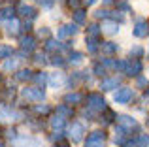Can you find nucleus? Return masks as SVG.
Listing matches in <instances>:
<instances>
[{
  "label": "nucleus",
  "mask_w": 149,
  "mask_h": 147,
  "mask_svg": "<svg viewBox=\"0 0 149 147\" xmlns=\"http://www.w3.org/2000/svg\"><path fill=\"white\" fill-rule=\"evenodd\" d=\"M87 107L91 111H106L108 107H106V100L102 98L100 92H91V94H87Z\"/></svg>",
  "instance_id": "obj_1"
},
{
  "label": "nucleus",
  "mask_w": 149,
  "mask_h": 147,
  "mask_svg": "<svg viewBox=\"0 0 149 147\" xmlns=\"http://www.w3.org/2000/svg\"><path fill=\"white\" fill-rule=\"evenodd\" d=\"M117 126H121L123 130H127L128 134L132 132V130H138L140 128V125H138V121H136L134 117H130V115H117Z\"/></svg>",
  "instance_id": "obj_2"
},
{
  "label": "nucleus",
  "mask_w": 149,
  "mask_h": 147,
  "mask_svg": "<svg viewBox=\"0 0 149 147\" xmlns=\"http://www.w3.org/2000/svg\"><path fill=\"white\" fill-rule=\"evenodd\" d=\"M23 98L29 100V102H42L45 98V92L40 87H26L23 89Z\"/></svg>",
  "instance_id": "obj_3"
},
{
  "label": "nucleus",
  "mask_w": 149,
  "mask_h": 147,
  "mask_svg": "<svg viewBox=\"0 0 149 147\" xmlns=\"http://www.w3.org/2000/svg\"><path fill=\"white\" fill-rule=\"evenodd\" d=\"M104 141H106V134L102 130H95L87 136L85 147H104Z\"/></svg>",
  "instance_id": "obj_4"
},
{
  "label": "nucleus",
  "mask_w": 149,
  "mask_h": 147,
  "mask_svg": "<svg viewBox=\"0 0 149 147\" xmlns=\"http://www.w3.org/2000/svg\"><path fill=\"white\" fill-rule=\"evenodd\" d=\"M132 96H134V91H132L130 87H121V89H117L113 98H115L117 104H128L132 100Z\"/></svg>",
  "instance_id": "obj_5"
},
{
  "label": "nucleus",
  "mask_w": 149,
  "mask_h": 147,
  "mask_svg": "<svg viewBox=\"0 0 149 147\" xmlns=\"http://www.w3.org/2000/svg\"><path fill=\"white\" fill-rule=\"evenodd\" d=\"M142 62H140L138 59H130V60H125V70L123 74H127V76H138L140 72H142Z\"/></svg>",
  "instance_id": "obj_6"
},
{
  "label": "nucleus",
  "mask_w": 149,
  "mask_h": 147,
  "mask_svg": "<svg viewBox=\"0 0 149 147\" xmlns=\"http://www.w3.org/2000/svg\"><path fill=\"white\" fill-rule=\"evenodd\" d=\"M83 134H85V128H83L81 123H72V125H70L68 136H70V140H72V141H81Z\"/></svg>",
  "instance_id": "obj_7"
},
{
  "label": "nucleus",
  "mask_w": 149,
  "mask_h": 147,
  "mask_svg": "<svg viewBox=\"0 0 149 147\" xmlns=\"http://www.w3.org/2000/svg\"><path fill=\"white\" fill-rule=\"evenodd\" d=\"M100 28H102V32L108 34V36H113V34L119 32V25H117L113 19H104L102 25H100Z\"/></svg>",
  "instance_id": "obj_8"
},
{
  "label": "nucleus",
  "mask_w": 149,
  "mask_h": 147,
  "mask_svg": "<svg viewBox=\"0 0 149 147\" xmlns=\"http://www.w3.org/2000/svg\"><path fill=\"white\" fill-rule=\"evenodd\" d=\"M134 36L136 38H147L149 36V23L147 21H138L134 25Z\"/></svg>",
  "instance_id": "obj_9"
},
{
  "label": "nucleus",
  "mask_w": 149,
  "mask_h": 147,
  "mask_svg": "<svg viewBox=\"0 0 149 147\" xmlns=\"http://www.w3.org/2000/svg\"><path fill=\"white\" fill-rule=\"evenodd\" d=\"M77 32V26H76V23H70V25H64V26H61L58 28V38L61 40H64V38H70V36H74V34Z\"/></svg>",
  "instance_id": "obj_10"
},
{
  "label": "nucleus",
  "mask_w": 149,
  "mask_h": 147,
  "mask_svg": "<svg viewBox=\"0 0 149 147\" xmlns=\"http://www.w3.org/2000/svg\"><path fill=\"white\" fill-rule=\"evenodd\" d=\"M21 49L26 53H32L34 49H36V40H34L32 36H23L21 38Z\"/></svg>",
  "instance_id": "obj_11"
},
{
  "label": "nucleus",
  "mask_w": 149,
  "mask_h": 147,
  "mask_svg": "<svg viewBox=\"0 0 149 147\" xmlns=\"http://www.w3.org/2000/svg\"><path fill=\"white\" fill-rule=\"evenodd\" d=\"M100 51L104 53V55H115V53L119 51V45L113 44V42H102L100 44Z\"/></svg>",
  "instance_id": "obj_12"
},
{
  "label": "nucleus",
  "mask_w": 149,
  "mask_h": 147,
  "mask_svg": "<svg viewBox=\"0 0 149 147\" xmlns=\"http://www.w3.org/2000/svg\"><path fill=\"white\" fill-rule=\"evenodd\" d=\"M119 87V77H109V79H104L100 83L102 91H113V89Z\"/></svg>",
  "instance_id": "obj_13"
},
{
  "label": "nucleus",
  "mask_w": 149,
  "mask_h": 147,
  "mask_svg": "<svg viewBox=\"0 0 149 147\" xmlns=\"http://www.w3.org/2000/svg\"><path fill=\"white\" fill-rule=\"evenodd\" d=\"M19 28H21V25H19L17 19H10V21L6 23V32L10 34V36H15V34H19Z\"/></svg>",
  "instance_id": "obj_14"
},
{
  "label": "nucleus",
  "mask_w": 149,
  "mask_h": 147,
  "mask_svg": "<svg viewBox=\"0 0 149 147\" xmlns=\"http://www.w3.org/2000/svg\"><path fill=\"white\" fill-rule=\"evenodd\" d=\"M64 123H66V117H62V115H53L51 117V121H49V125H51V128L53 130H61L62 126H64Z\"/></svg>",
  "instance_id": "obj_15"
},
{
  "label": "nucleus",
  "mask_w": 149,
  "mask_h": 147,
  "mask_svg": "<svg viewBox=\"0 0 149 147\" xmlns=\"http://www.w3.org/2000/svg\"><path fill=\"white\" fill-rule=\"evenodd\" d=\"M81 100H83V96H81L79 92H68V94L64 96V104H68V106H76Z\"/></svg>",
  "instance_id": "obj_16"
},
{
  "label": "nucleus",
  "mask_w": 149,
  "mask_h": 147,
  "mask_svg": "<svg viewBox=\"0 0 149 147\" xmlns=\"http://www.w3.org/2000/svg\"><path fill=\"white\" fill-rule=\"evenodd\" d=\"M19 13H21L25 19H30V21L36 17V10H34L32 6H21L19 8Z\"/></svg>",
  "instance_id": "obj_17"
},
{
  "label": "nucleus",
  "mask_w": 149,
  "mask_h": 147,
  "mask_svg": "<svg viewBox=\"0 0 149 147\" xmlns=\"http://www.w3.org/2000/svg\"><path fill=\"white\" fill-rule=\"evenodd\" d=\"M47 83L53 89H57V87H61V85L64 83V77H62V74H51V77L47 79Z\"/></svg>",
  "instance_id": "obj_18"
},
{
  "label": "nucleus",
  "mask_w": 149,
  "mask_h": 147,
  "mask_svg": "<svg viewBox=\"0 0 149 147\" xmlns=\"http://www.w3.org/2000/svg\"><path fill=\"white\" fill-rule=\"evenodd\" d=\"M100 34H102V28H100L98 25H95V23H93V25L87 26V36L89 38H98Z\"/></svg>",
  "instance_id": "obj_19"
},
{
  "label": "nucleus",
  "mask_w": 149,
  "mask_h": 147,
  "mask_svg": "<svg viewBox=\"0 0 149 147\" xmlns=\"http://www.w3.org/2000/svg\"><path fill=\"white\" fill-rule=\"evenodd\" d=\"M74 21H76V25H83V23L87 21V15H85V11L77 8V10L74 11Z\"/></svg>",
  "instance_id": "obj_20"
},
{
  "label": "nucleus",
  "mask_w": 149,
  "mask_h": 147,
  "mask_svg": "<svg viewBox=\"0 0 149 147\" xmlns=\"http://www.w3.org/2000/svg\"><path fill=\"white\" fill-rule=\"evenodd\" d=\"M32 76L34 74L30 70H19L17 74H15V79L17 81H29V79H32Z\"/></svg>",
  "instance_id": "obj_21"
},
{
  "label": "nucleus",
  "mask_w": 149,
  "mask_h": 147,
  "mask_svg": "<svg viewBox=\"0 0 149 147\" xmlns=\"http://www.w3.org/2000/svg\"><path fill=\"white\" fill-rule=\"evenodd\" d=\"M81 62H83V53H79V51L70 53V64H81Z\"/></svg>",
  "instance_id": "obj_22"
},
{
  "label": "nucleus",
  "mask_w": 149,
  "mask_h": 147,
  "mask_svg": "<svg viewBox=\"0 0 149 147\" xmlns=\"http://www.w3.org/2000/svg\"><path fill=\"white\" fill-rule=\"evenodd\" d=\"M32 79L36 81L38 85H42V87H44V85L47 83V79H49V77H47V74H45V72H40V74H34V76H32Z\"/></svg>",
  "instance_id": "obj_23"
},
{
  "label": "nucleus",
  "mask_w": 149,
  "mask_h": 147,
  "mask_svg": "<svg viewBox=\"0 0 149 147\" xmlns=\"http://www.w3.org/2000/svg\"><path fill=\"white\" fill-rule=\"evenodd\" d=\"M57 113L58 115H62V117H72V107L68 106V104H64V106H61V107H57Z\"/></svg>",
  "instance_id": "obj_24"
},
{
  "label": "nucleus",
  "mask_w": 149,
  "mask_h": 147,
  "mask_svg": "<svg viewBox=\"0 0 149 147\" xmlns=\"http://www.w3.org/2000/svg\"><path fill=\"white\" fill-rule=\"evenodd\" d=\"M134 144L138 147H147L149 145V136H147V134H140V136L134 140Z\"/></svg>",
  "instance_id": "obj_25"
},
{
  "label": "nucleus",
  "mask_w": 149,
  "mask_h": 147,
  "mask_svg": "<svg viewBox=\"0 0 149 147\" xmlns=\"http://www.w3.org/2000/svg\"><path fill=\"white\" fill-rule=\"evenodd\" d=\"M87 49L91 53H95L96 49H98V40H96V38H89L87 36Z\"/></svg>",
  "instance_id": "obj_26"
},
{
  "label": "nucleus",
  "mask_w": 149,
  "mask_h": 147,
  "mask_svg": "<svg viewBox=\"0 0 149 147\" xmlns=\"http://www.w3.org/2000/svg\"><path fill=\"white\" fill-rule=\"evenodd\" d=\"M128 55H130V59H140V57L143 55V47L136 45V47H132V49H130V53H128Z\"/></svg>",
  "instance_id": "obj_27"
},
{
  "label": "nucleus",
  "mask_w": 149,
  "mask_h": 147,
  "mask_svg": "<svg viewBox=\"0 0 149 147\" xmlns=\"http://www.w3.org/2000/svg\"><path fill=\"white\" fill-rule=\"evenodd\" d=\"M17 68V59H8L6 62H4V70L10 72V70H15Z\"/></svg>",
  "instance_id": "obj_28"
},
{
  "label": "nucleus",
  "mask_w": 149,
  "mask_h": 147,
  "mask_svg": "<svg viewBox=\"0 0 149 147\" xmlns=\"http://www.w3.org/2000/svg\"><path fill=\"white\" fill-rule=\"evenodd\" d=\"M93 74H95V76H104V74H106V66L102 62H96L95 68H93Z\"/></svg>",
  "instance_id": "obj_29"
},
{
  "label": "nucleus",
  "mask_w": 149,
  "mask_h": 147,
  "mask_svg": "<svg viewBox=\"0 0 149 147\" xmlns=\"http://www.w3.org/2000/svg\"><path fill=\"white\" fill-rule=\"evenodd\" d=\"M45 49L47 51H55V49H61V44L55 40H47V44H45Z\"/></svg>",
  "instance_id": "obj_30"
},
{
  "label": "nucleus",
  "mask_w": 149,
  "mask_h": 147,
  "mask_svg": "<svg viewBox=\"0 0 149 147\" xmlns=\"http://www.w3.org/2000/svg\"><path fill=\"white\" fill-rule=\"evenodd\" d=\"M11 47H8V45H4V47H0V59H6V57L11 55Z\"/></svg>",
  "instance_id": "obj_31"
},
{
  "label": "nucleus",
  "mask_w": 149,
  "mask_h": 147,
  "mask_svg": "<svg viewBox=\"0 0 149 147\" xmlns=\"http://www.w3.org/2000/svg\"><path fill=\"white\" fill-rule=\"evenodd\" d=\"M102 64L106 66V70H108V68H115V70H117V62H115V60H111V59H104V60H102Z\"/></svg>",
  "instance_id": "obj_32"
},
{
  "label": "nucleus",
  "mask_w": 149,
  "mask_h": 147,
  "mask_svg": "<svg viewBox=\"0 0 149 147\" xmlns=\"http://www.w3.org/2000/svg\"><path fill=\"white\" fill-rule=\"evenodd\" d=\"M51 64H55V66H64V60H62L61 55H55L53 59H51Z\"/></svg>",
  "instance_id": "obj_33"
},
{
  "label": "nucleus",
  "mask_w": 149,
  "mask_h": 147,
  "mask_svg": "<svg viewBox=\"0 0 149 147\" xmlns=\"http://www.w3.org/2000/svg\"><path fill=\"white\" fill-rule=\"evenodd\" d=\"M95 17H96V19H108V17H109V11H108V10H98V11L95 13Z\"/></svg>",
  "instance_id": "obj_34"
},
{
  "label": "nucleus",
  "mask_w": 149,
  "mask_h": 147,
  "mask_svg": "<svg viewBox=\"0 0 149 147\" xmlns=\"http://www.w3.org/2000/svg\"><path fill=\"white\" fill-rule=\"evenodd\" d=\"M2 15H4V17H8V19H13V8H4Z\"/></svg>",
  "instance_id": "obj_35"
},
{
  "label": "nucleus",
  "mask_w": 149,
  "mask_h": 147,
  "mask_svg": "<svg viewBox=\"0 0 149 147\" xmlns=\"http://www.w3.org/2000/svg\"><path fill=\"white\" fill-rule=\"evenodd\" d=\"M36 113H49V106H45V104H42V106H36Z\"/></svg>",
  "instance_id": "obj_36"
},
{
  "label": "nucleus",
  "mask_w": 149,
  "mask_h": 147,
  "mask_svg": "<svg viewBox=\"0 0 149 147\" xmlns=\"http://www.w3.org/2000/svg\"><path fill=\"white\" fill-rule=\"evenodd\" d=\"M62 138H64V136H62L61 130H55V134L51 136V140H53V141H62Z\"/></svg>",
  "instance_id": "obj_37"
},
{
  "label": "nucleus",
  "mask_w": 149,
  "mask_h": 147,
  "mask_svg": "<svg viewBox=\"0 0 149 147\" xmlns=\"http://www.w3.org/2000/svg\"><path fill=\"white\" fill-rule=\"evenodd\" d=\"M136 85H138V87H147V79L146 77H138V81H136Z\"/></svg>",
  "instance_id": "obj_38"
},
{
  "label": "nucleus",
  "mask_w": 149,
  "mask_h": 147,
  "mask_svg": "<svg viewBox=\"0 0 149 147\" xmlns=\"http://www.w3.org/2000/svg\"><path fill=\"white\" fill-rule=\"evenodd\" d=\"M38 34H40V38H49V30L47 28H40Z\"/></svg>",
  "instance_id": "obj_39"
},
{
  "label": "nucleus",
  "mask_w": 149,
  "mask_h": 147,
  "mask_svg": "<svg viewBox=\"0 0 149 147\" xmlns=\"http://www.w3.org/2000/svg\"><path fill=\"white\" fill-rule=\"evenodd\" d=\"M34 60H36L38 64H45V59H44V55H36V59H34Z\"/></svg>",
  "instance_id": "obj_40"
},
{
  "label": "nucleus",
  "mask_w": 149,
  "mask_h": 147,
  "mask_svg": "<svg viewBox=\"0 0 149 147\" xmlns=\"http://www.w3.org/2000/svg\"><path fill=\"white\" fill-rule=\"evenodd\" d=\"M40 4L44 8H51V4H53V2H51V0H40Z\"/></svg>",
  "instance_id": "obj_41"
},
{
  "label": "nucleus",
  "mask_w": 149,
  "mask_h": 147,
  "mask_svg": "<svg viewBox=\"0 0 149 147\" xmlns=\"http://www.w3.org/2000/svg\"><path fill=\"white\" fill-rule=\"evenodd\" d=\"M68 2H70V6H72V8H77V6H79V0H68Z\"/></svg>",
  "instance_id": "obj_42"
},
{
  "label": "nucleus",
  "mask_w": 149,
  "mask_h": 147,
  "mask_svg": "<svg viewBox=\"0 0 149 147\" xmlns=\"http://www.w3.org/2000/svg\"><path fill=\"white\" fill-rule=\"evenodd\" d=\"M83 2H85V4H87V6H93V4H95V2H96V0H83Z\"/></svg>",
  "instance_id": "obj_43"
},
{
  "label": "nucleus",
  "mask_w": 149,
  "mask_h": 147,
  "mask_svg": "<svg viewBox=\"0 0 149 147\" xmlns=\"http://www.w3.org/2000/svg\"><path fill=\"white\" fill-rule=\"evenodd\" d=\"M102 2H104V4H111L113 0H102Z\"/></svg>",
  "instance_id": "obj_44"
},
{
  "label": "nucleus",
  "mask_w": 149,
  "mask_h": 147,
  "mask_svg": "<svg viewBox=\"0 0 149 147\" xmlns=\"http://www.w3.org/2000/svg\"><path fill=\"white\" fill-rule=\"evenodd\" d=\"M146 96H147V98H149V87H147V91H146Z\"/></svg>",
  "instance_id": "obj_45"
},
{
  "label": "nucleus",
  "mask_w": 149,
  "mask_h": 147,
  "mask_svg": "<svg viewBox=\"0 0 149 147\" xmlns=\"http://www.w3.org/2000/svg\"><path fill=\"white\" fill-rule=\"evenodd\" d=\"M55 147H68V145H55Z\"/></svg>",
  "instance_id": "obj_46"
},
{
  "label": "nucleus",
  "mask_w": 149,
  "mask_h": 147,
  "mask_svg": "<svg viewBox=\"0 0 149 147\" xmlns=\"http://www.w3.org/2000/svg\"><path fill=\"white\" fill-rule=\"evenodd\" d=\"M119 2H127V0H119Z\"/></svg>",
  "instance_id": "obj_47"
},
{
  "label": "nucleus",
  "mask_w": 149,
  "mask_h": 147,
  "mask_svg": "<svg viewBox=\"0 0 149 147\" xmlns=\"http://www.w3.org/2000/svg\"><path fill=\"white\" fill-rule=\"evenodd\" d=\"M147 126H149V119H147Z\"/></svg>",
  "instance_id": "obj_48"
},
{
  "label": "nucleus",
  "mask_w": 149,
  "mask_h": 147,
  "mask_svg": "<svg viewBox=\"0 0 149 147\" xmlns=\"http://www.w3.org/2000/svg\"><path fill=\"white\" fill-rule=\"evenodd\" d=\"M10 2H15V0H10Z\"/></svg>",
  "instance_id": "obj_49"
},
{
  "label": "nucleus",
  "mask_w": 149,
  "mask_h": 147,
  "mask_svg": "<svg viewBox=\"0 0 149 147\" xmlns=\"http://www.w3.org/2000/svg\"><path fill=\"white\" fill-rule=\"evenodd\" d=\"M0 147H4V145H2V144H0Z\"/></svg>",
  "instance_id": "obj_50"
},
{
  "label": "nucleus",
  "mask_w": 149,
  "mask_h": 147,
  "mask_svg": "<svg viewBox=\"0 0 149 147\" xmlns=\"http://www.w3.org/2000/svg\"><path fill=\"white\" fill-rule=\"evenodd\" d=\"M0 15H2V11H0Z\"/></svg>",
  "instance_id": "obj_51"
}]
</instances>
